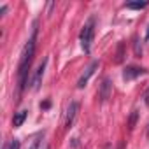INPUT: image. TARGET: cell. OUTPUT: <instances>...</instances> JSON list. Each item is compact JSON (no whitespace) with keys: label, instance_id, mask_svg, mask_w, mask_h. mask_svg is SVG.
Returning a JSON list of instances; mask_svg holds the SVG:
<instances>
[{"label":"cell","instance_id":"5b68a950","mask_svg":"<svg viewBox=\"0 0 149 149\" xmlns=\"http://www.w3.org/2000/svg\"><path fill=\"white\" fill-rule=\"evenodd\" d=\"M111 95H112V83H111L109 77H105V79L102 81V84H100L98 98H100V102H107V100L111 98Z\"/></svg>","mask_w":149,"mask_h":149},{"label":"cell","instance_id":"5bb4252c","mask_svg":"<svg viewBox=\"0 0 149 149\" xmlns=\"http://www.w3.org/2000/svg\"><path fill=\"white\" fill-rule=\"evenodd\" d=\"M9 149H19V140H18V139H14V140L9 144Z\"/></svg>","mask_w":149,"mask_h":149},{"label":"cell","instance_id":"ac0fdd59","mask_svg":"<svg viewBox=\"0 0 149 149\" xmlns=\"http://www.w3.org/2000/svg\"><path fill=\"white\" fill-rule=\"evenodd\" d=\"M146 39H149V26H147V32H146Z\"/></svg>","mask_w":149,"mask_h":149},{"label":"cell","instance_id":"d6986e66","mask_svg":"<svg viewBox=\"0 0 149 149\" xmlns=\"http://www.w3.org/2000/svg\"><path fill=\"white\" fill-rule=\"evenodd\" d=\"M146 137L149 139V125H147V132H146Z\"/></svg>","mask_w":149,"mask_h":149},{"label":"cell","instance_id":"4fadbf2b","mask_svg":"<svg viewBox=\"0 0 149 149\" xmlns=\"http://www.w3.org/2000/svg\"><path fill=\"white\" fill-rule=\"evenodd\" d=\"M133 47H135V54H137V56H140V54H142V46H140V40H139V39H135Z\"/></svg>","mask_w":149,"mask_h":149},{"label":"cell","instance_id":"7a4b0ae2","mask_svg":"<svg viewBox=\"0 0 149 149\" xmlns=\"http://www.w3.org/2000/svg\"><path fill=\"white\" fill-rule=\"evenodd\" d=\"M93 39H95V21L90 19L84 28L81 30V35H79V40H81V47L84 53H90L91 51V44H93Z\"/></svg>","mask_w":149,"mask_h":149},{"label":"cell","instance_id":"44dd1931","mask_svg":"<svg viewBox=\"0 0 149 149\" xmlns=\"http://www.w3.org/2000/svg\"><path fill=\"white\" fill-rule=\"evenodd\" d=\"M4 149H9V144H6V146H4Z\"/></svg>","mask_w":149,"mask_h":149},{"label":"cell","instance_id":"277c9868","mask_svg":"<svg viewBox=\"0 0 149 149\" xmlns=\"http://www.w3.org/2000/svg\"><path fill=\"white\" fill-rule=\"evenodd\" d=\"M46 65H47V58H44V61L37 67L33 77H32V90H39L40 84H42V77H44V70H46Z\"/></svg>","mask_w":149,"mask_h":149},{"label":"cell","instance_id":"9c48e42d","mask_svg":"<svg viewBox=\"0 0 149 149\" xmlns=\"http://www.w3.org/2000/svg\"><path fill=\"white\" fill-rule=\"evenodd\" d=\"M147 6H149L147 0H144V2H128V4H125V7H128V9H144Z\"/></svg>","mask_w":149,"mask_h":149},{"label":"cell","instance_id":"30bf717a","mask_svg":"<svg viewBox=\"0 0 149 149\" xmlns=\"http://www.w3.org/2000/svg\"><path fill=\"white\" fill-rule=\"evenodd\" d=\"M123 58H125V44H123V42H119V46H118V53H116L114 61H116V63H121V61H123Z\"/></svg>","mask_w":149,"mask_h":149},{"label":"cell","instance_id":"6da1fadb","mask_svg":"<svg viewBox=\"0 0 149 149\" xmlns=\"http://www.w3.org/2000/svg\"><path fill=\"white\" fill-rule=\"evenodd\" d=\"M35 39H37V28H33L32 37L28 39V42L25 44V49L21 53V60H19V67H18V79H19V93L25 90L26 86V79H28V70L30 65L33 61V54H35Z\"/></svg>","mask_w":149,"mask_h":149},{"label":"cell","instance_id":"7c38bea8","mask_svg":"<svg viewBox=\"0 0 149 149\" xmlns=\"http://www.w3.org/2000/svg\"><path fill=\"white\" fill-rule=\"evenodd\" d=\"M137 118H139V114H137V111H133V112H132V116H130V119H128V128H130V130H133V128H135Z\"/></svg>","mask_w":149,"mask_h":149},{"label":"cell","instance_id":"ffe728a7","mask_svg":"<svg viewBox=\"0 0 149 149\" xmlns=\"http://www.w3.org/2000/svg\"><path fill=\"white\" fill-rule=\"evenodd\" d=\"M119 149H125V144H121V146H119Z\"/></svg>","mask_w":149,"mask_h":149},{"label":"cell","instance_id":"e0dca14e","mask_svg":"<svg viewBox=\"0 0 149 149\" xmlns=\"http://www.w3.org/2000/svg\"><path fill=\"white\" fill-rule=\"evenodd\" d=\"M144 102H146V105L149 107V90L146 91V95H144Z\"/></svg>","mask_w":149,"mask_h":149},{"label":"cell","instance_id":"8992f818","mask_svg":"<svg viewBox=\"0 0 149 149\" xmlns=\"http://www.w3.org/2000/svg\"><path fill=\"white\" fill-rule=\"evenodd\" d=\"M77 112H79V102H70V105L67 109V114H65V128L72 126V123H74V119H76Z\"/></svg>","mask_w":149,"mask_h":149},{"label":"cell","instance_id":"2e32d148","mask_svg":"<svg viewBox=\"0 0 149 149\" xmlns=\"http://www.w3.org/2000/svg\"><path fill=\"white\" fill-rule=\"evenodd\" d=\"M54 6H56L54 2H49V4H47V14H51V11H53V7H54Z\"/></svg>","mask_w":149,"mask_h":149},{"label":"cell","instance_id":"52a82bcc","mask_svg":"<svg viewBox=\"0 0 149 149\" xmlns=\"http://www.w3.org/2000/svg\"><path fill=\"white\" fill-rule=\"evenodd\" d=\"M144 74H147V70L146 68H142V67H126L125 68V72H123V79L125 81H132V79H135V77H139V76H144Z\"/></svg>","mask_w":149,"mask_h":149},{"label":"cell","instance_id":"3957f363","mask_svg":"<svg viewBox=\"0 0 149 149\" xmlns=\"http://www.w3.org/2000/svg\"><path fill=\"white\" fill-rule=\"evenodd\" d=\"M98 65H100V63H98L97 60L90 63V67H88V68L84 70V74H83V76L79 77V81H77V88H79V90H83V88H84V86L88 84V81H90V77L93 76V74H95V70L98 68Z\"/></svg>","mask_w":149,"mask_h":149},{"label":"cell","instance_id":"9a60e30c","mask_svg":"<svg viewBox=\"0 0 149 149\" xmlns=\"http://www.w3.org/2000/svg\"><path fill=\"white\" fill-rule=\"evenodd\" d=\"M49 107H51V102L49 100H46V102L40 104V109H49Z\"/></svg>","mask_w":149,"mask_h":149},{"label":"cell","instance_id":"8fae6325","mask_svg":"<svg viewBox=\"0 0 149 149\" xmlns=\"http://www.w3.org/2000/svg\"><path fill=\"white\" fill-rule=\"evenodd\" d=\"M40 142H42V133H39V135L32 140V144L28 146V149H39V147H40Z\"/></svg>","mask_w":149,"mask_h":149},{"label":"cell","instance_id":"ba28073f","mask_svg":"<svg viewBox=\"0 0 149 149\" xmlns=\"http://www.w3.org/2000/svg\"><path fill=\"white\" fill-rule=\"evenodd\" d=\"M26 116H28V111H19V112H16L14 118H13V125H14V128H19V126L25 123Z\"/></svg>","mask_w":149,"mask_h":149}]
</instances>
